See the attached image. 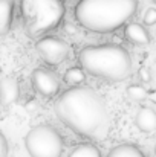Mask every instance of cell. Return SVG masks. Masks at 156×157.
<instances>
[{
	"mask_svg": "<svg viewBox=\"0 0 156 157\" xmlns=\"http://www.w3.org/2000/svg\"><path fill=\"white\" fill-rule=\"evenodd\" d=\"M55 114L78 136L103 139L110 130V114L104 101L89 87L75 86L57 99Z\"/></svg>",
	"mask_w": 156,
	"mask_h": 157,
	"instance_id": "cell-1",
	"label": "cell"
},
{
	"mask_svg": "<svg viewBox=\"0 0 156 157\" xmlns=\"http://www.w3.org/2000/svg\"><path fill=\"white\" fill-rule=\"evenodd\" d=\"M136 8L138 0H80L75 18L87 31L109 34L130 20Z\"/></svg>",
	"mask_w": 156,
	"mask_h": 157,
	"instance_id": "cell-2",
	"label": "cell"
},
{
	"mask_svg": "<svg viewBox=\"0 0 156 157\" xmlns=\"http://www.w3.org/2000/svg\"><path fill=\"white\" fill-rule=\"evenodd\" d=\"M78 61L87 73L106 81H122L130 76L133 61L129 52L118 44H100L83 48Z\"/></svg>",
	"mask_w": 156,
	"mask_h": 157,
	"instance_id": "cell-3",
	"label": "cell"
},
{
	"mask_svg": "<svg viewBox=\"0 0 156 157\" xmlns=\"http://www.w3.org/2000/svg\"><path fill=\"white\" fill-rule=\"evenodd\" d=\"M20 11L29 37H38L55 29L64 17L61 0H20Z\"/></svg>",
	"mask_w": 156,
	"mask_h": 157,
	"instance_id": "cell-4",
	"label": "cell"
},
{
	"mask_svg": "<svg viewBox=\"0 0 156 157\" xmlns=\"http://www.w3.org/2000/svg\"><path fill=\"white\" fill-rule=\"evenodd\" d=\"M25 145L31 157H61L63 139L51 125H37L25 137Z\"/></svg>",
	"mask_w": 156,
	"mask_h": 157,
	"instance_id": "cell-5",
	"label": "cell"
},
{
	"mask_svg": "<svg viewBox=\"0 0 156 157\" xmlns=\"http://www.w3.org/2000/svg\"><path fill=\"white\" fill-rule=\"evenodd\" d=\"M38 55L52 66L61 64L69 55V44L58 37H45L37 43Z\"/></svg>",
	"mask_w": 156,
	"mask_h": 157,
	"instance_id": "cell-6",
	"label": "cell"
},
{
	"mask_svg": "<svg viewBox=\"0 0 156 157\" xmlns=\"http://www.w3.org/2000/svg\"><path fill=\"white\" fill-rule=\"evenodd\" d=\"M31 81L34 89L42 95V96H54L55 93H58L60 90V79L57 76V73H54L52 70L46 67H38L32 72L31 75Z\"/></svg>",
	"mask_w": 156,
	"mask_h": 157,
	"instance_id": "cell-7",
	"label": "cell"
},
{
	"mask_svg": "<svg viewBox=\"0 0 156 157\" xmlns=\"http://www.w3.org/2000/svg\"><path fill=\"white\" fill-rule=\"evenodd\" d=\"M20 87L15 78L5 76L0 79V102L2 105H12L18 99Z\"/></svg>",
	"mask_w": 156,
	"mask_h": 157,
	"instance_id": "cell-8",
	"label": "cell"
},
{
	"mask_svg": "<svg viewBox=\"0 0 156 157\" xmlns=\"http://www.w3.org/2000/svg\"><path fill=\"white\" fill-rule=\"evenodd\" d=\"M124 34H126V38L136 46H147L150 43V35L147 29L138 23H129L124 29Z\"/></svg>",
	"mask_w": 156,
	"mask_h": 157,
	"instance_id": "cell-9",
	"label": "cell"
},
{
	"mask_svg": "<svg viewBox=\"0 0 156 157\" xmlns=\"http://www.w3.org/2000/svg\"><path fill=\"white\" fill-rule=\"evenodd\" d=\"M136 127L144 133H153L156 130V113L150 107H142L136 114Z\"/></svg>",
	"mask_w": 156,
	"mask_h": 157,
	"instance_id": "cell-10",
	"label": "cell"
},
{
	"mask_svg": "<svg viewBox=\"0 0 156 157\" xmlns=\"http://www.w3.org/2000/svg\"><path fill=\"white\" fill-rule=\"evenodd\" d=\"M12 0H0V35H5L12 25Z\"/></svg>",
	"mask_w": 156,
	"mask_h": 157,
	"instance_id": "cell-11",
	"label": "cell"
},
{
	"mask_svg": "<svg viewBox=\"0 0 156 157\" xmlns=\"http://www.w3.org/2000/svg\"><path fill=\"white\" fill-rule=\"evenodd\" d=\"M107 157H146L144 153L135 145H119L115 147Z\"/></svg>",
	"mask_w": 156,
	"mask_h": 157,
	"instance_id": "cell-12",
	"label": "cell"
},
{
	"mask_svg": "<svg viewBox=\"0 0 156 157\" xmlns=\"http://www.w3.org/2000/svg\"><path fill=\"white\" fill-rule=\"evenodd\" d=\"M69 157H101V154H100V150L95 145H92V144H83V145L75 147L70 151Z\"/></svg>",
	"mask_w": 156,
	"mask_h": 157,
	"instance_id": "cell-13",
	"label": "cell"
},
{
	"mask_svg": "<svg viewBox=\"0 0 156 157\" xmlns=\"http://www.w3.org/2000/svg\"><path fill=\"white\" fill-rule=\"evenodd\" d=\"M86 79V73L81 67H70L66 73H64V82L69 86H80L83 84Z\"/></svg>",
	"mask_w": 156,
	"mask_h": 157,
	"instance_id": "cell-14",
	"label": "cell"
},
{
	"mask_svg": "<svg viewBox=\"0 0 156 157\" xmlns=\"http://www.w3.org/2000/svg\"><path fill=\"white\" fill-rule=\"evenodd\" d=\"M126 93H127V98L130 101H144L147 98V90L142 86H139V84L129 86L127 90H126Z\"/></svg>",
	"mask_w": 156,
	"mask_h": 157,
	"instance_id": "cell-15",
	"label": "cell"
},
{
	"mask_svg": "<svg viewBox=\"0 0 156 157\" xmlns=\"http://www.w3.org/2000/svg\"><path fill=\"white\" fill-rule=\"evenodd\" d=\"M144 23L147 25V26H153L156 23V9L153 6H150V8H147V11L144 12Z\"/></svg>",
	"mask_w": 156,
	"mask_h": 157,
	"instance_id": "cell-16",
	"label": "cell"
},
{
	"mask_svg": "<svg viewBox=\"0 0 156 157\" xmlns=\"http://www.w3.org/2000/svg\"><path fill=\"white\" fill-rule=\"evenodd\" d=\"M8 140L5 137V134L0 131V157H8Z\"/></svg>",
	"mask_w": 156,
	"mask_h": 157,
	"instance_id": "cell-17",
	"label": "cell"
},
{
	"mask_svg": "<svg viewBox=\"0 0 156 157\" xmlns=\"http://www.w3.org/2000/svg\"><path fill=\"white\" fill-rule=\"evenodd\" d=\"M139 79L142 81V82H150L152 81V73H150V70L147 69V67H142V69H139Z\"/></svg>",
	"mask_w": 156,
	"mask_h": 157,
	"instance_id": "cell-18",
	"label": "cell"
}]
</instances>
